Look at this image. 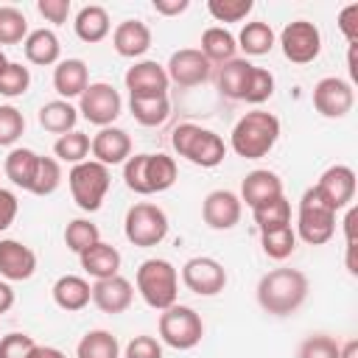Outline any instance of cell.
<instances>
[{
    "label": "cell",
    "mask_w": 358,
    "mask_h": 358,
    "mask_svg": "<svg viewBox=\"0 0 358 358\" xmlns=\"http://www.w3.org/2000/svg\"><path fill=\"white\" fill-rule=\"evenodd\" d=\"M308 277L299 268H274L257 282V305L271 316H291L308 299Z\"/></svg>",
    "instance_id": "6da1fadb"
},
{
    "label": "cell",
    "mask_w": 358,
    "mask_h": 358,
    "mask_svg": "<svg viewBox=\"0 0 358 358\" xmlns=\"http://www.w3.org/2000/svg\"><path fill=\"white\" fill-rule=\"evenodd\" d=\"M277 140H280V120H277V115L257 109V112H246L232 126L229 145L243 159H260V157H266L274 148Z\"/></svg>",
    "instance_id": "7a4b0ae2"
},
{
    "label": "cell",
    "mask_w": 358,
    "mask_h": 358,
    "mask_svg": "<svg viewBox=\"0 0 358 358\" xmlns=\"http://www.w3.org/2000/svg\"><path fill=\"white\" fill-rule=\"evenodd\" d=\"M176 162L168 154H134L123 162V182L137 196L162 193L176 182Z\"/></svg>",
    "instance_id": "3957f363"
},
{
    "label": "cell",
    "mask_w": 358,
    "mask_h": 358,
    "mask_svg": "<svg viewBox=\"0 0 358 358\" xmlns=\"http://www.w3.org/2000/svg\"><path fill=\"white\" fill-rule=\"evenodd\" d=\"M171 145L179 157H185L187 162H193L199 168H215L227 157L224 140L215 131L201 129L196 123H179L171 134Z\"/></svg>",
    "instance_id": "277c9868"
},
{
    "label": "cell",
    "mask_w": 358,
    "mask_h": 358,
    "mask_svg": "<svg viewBox=\"0 0 358 358\" xmlns=\"http://www.w3.org/2000/svg\"><path fill=\"white\" fill-rule=\"evenodd\" d=\"M137 294L143 296V302L154 310H165L171 305H176V294H179V274L176 268L162 260V257H148L140 263L137 268Z\"/></svg>",
    "instance_id": "5b68a950"
},
{
    "label": "cell",
    "mask_w": 358,
    "mask_h": 358,
    "mask_svg": "<svg viewBox=\"0 0 358 358\" xmlns=\"http://www.w3.org/2000/svg\"><path fill=\"white\" fill-rule=\"evenodd\" d=\"M296 238H302L308 246H322L336 232V210L319 196L316 187H308L299 199L296 213Z\"/></svg>",
    "instance_id": "8992f818"
},
{
    "label": "cell",
    "mask_w": 358,
    "mask_h": 358,
    "mask_svg": "<svg viewBox=\"0 0 358 358\" xmlns=\"http://www.w3.org/2000/svg\"><path fill=\"white\" fill-rule=\"evenodd\" d=\"M67 185H70L73 201L84 213H95V210H101V204H103V199L109 193L112 176H109V168L106 165H101L95 159H84V162H78V165L70 168Z\"/></svg>",
    "instance_id": "52a82bcc"
},
{
    "label": "cell",
    "mask_w": 358,
    "mask_h": 358,
    "mask_svg": "<svg viewBox=\"0 0 358 358\" xmlns=\"http://www.w3.org/2000/svg\"><path fill=\"white\" fill-rule=\"evenodd\" d=\"M123 232H126V241L140 246V249L157 246L168 235V215L162 207H157L151 201H137L126 213Z\"/></svg>",
    "instance_id": "ba28073f"
},
{
    "label": "cell",
    "mask_w": 358,
    "mask_h": 358,
    "mask_svg": "<svg viewBox=\"0 0 358 358\" xmlns=\"http://www.w3.org/2000/svg\"><path fill=\"white\" fill-rule=\"evenodd\" d=\"M204 336L201 316L187 305H171L159 313V338L173 350H193Z\"/></svg>",
    "instance_id": "9c48e42d"
},
{
    "label": "cell",
    "mask_w": 358,
    "mask_h": 358,
    "mask_svg": "<svg viewBox=\"0 0 358 358\" xmlns=\"http://www.w3.org/2000/svg\"><path fill=\"white\" fill-rule=\"evenodd\" d=\"M78 112H81V117L90 120L92 126L106 129V126H112V123L120 117V112H123V98H120V92H117L112 84L95 81V84H90V87L81 92V98H78Z\"/></svg>",
    "instance_id": "30bf717a"
},
{
    "label": "cell",
    "mask_w": 358,
    "mask_h": 358,
    "mask_svg": "<svg viewBox=\"0 0 358 358\" xmlns=\"http://www.w3.org/2000/svg\"><path fill=\"white\" fill-rule=\"evenodd\" d=\"M280 48H282V56L294 64H310L319 50H322V34L313 22L308 20H294L282 28L280 34Z\"/></svg>",
    "instance_id": "8fae6325"
},
{
    "label": "cell",
    "mask_w": 358,
    "mask_h": 358,
    "mask_svg": "<svg viewBox=\"0 0 358 358\" xmlns=\"http://www.w3.org/2000/svg\"><path fill=\"white\" fill-rule=\"evenodd\" d=\"M352 103H355V92H352V84L344 81V78H336V76H327V78H319L316 87H313V106L322 117H344L352 112Z\"/></svg>",
    "instance_id": "7c38bea8"
},
{
    "label": "cell",
    "mask_w": 358,
    "mask_h": 358,
    "mask_svg": "<svg viewBox=\"0 0 358 358\" xmlns=\"http://www.w3.org/2000/svg\"><path fill=\"white\" fill-rule=\"evenodd\" d=\"M182 282L199 296H215L227 288V268L215 257H190L182 266Z\"/></svg>",
    "instance_id": "4fadbf2b"
},
{
    "label": "cell",
    "mask_w": 358,
    "mask_h": 358,
    "mask_svg": "<svg viewBox=\"0 0 358 358\" xmlns=\"http://www.w3.org/2000/svg\"><path fill=\"white\" fill-rule=\"evenodd\" d=\"M165 73H168V81H173L179 87H199L210 78L213 64L204 59V53L199 48H182V50L171 53Z\"/></svg>",
    "instance_id": "5bb4252c"
},
{
    "label": "cell",
    "mask_w": 358,
    "mask_h": 358,
    "mask_svg": "<svg viewBox=\"0 0 358 358\" xmlns=\"http://www.w3.org/2000/svg\"><path fill=\"white\" fill-rule=\"evenodd\" d=\"M319 190V196L338 213L344 207H350V201L355 199V171L350 165H330L319 182L313 185Z\"/></svg>",
    "instance_id": "9a60e30c"
},
{
    "label": "cell",
    "mask_w": 358,
    "mask_h": 358,
    "mask_svg": "<svg viewBox=\"0 0 358 358\" xmlns=\"http://www.w3.org/2000/svg\"><path fill=\"white\" fill-rule=\"evenodd\" d=\"M126 90H129V98H137V95H168V73L162 64L151 62V59H143V62H134L126 76Z\"/></svg>",
    "instance_id": "2e32d148"
},
{
    "label": "cell",
    "mask_w": 358,
    "mask_h": 358,
    "mask_svg": "<svg viewBox=\"0 0 358 358\" xmlns=\"http://www.w3.org/2000/svg\"><path fill=\"white\" fill-rule=\"evenodd\" d=\"M241 213H243V201L232 190H213L204 196L201 218L210 229H218V232L232 229L241 221Z\"/></svg>",
    "instance_id": "e0dca14e"
},
{
    "label": "cell",
    "mask_w": 358,
    "mask_h": 358,
    "mask_svg": "<svg viewBox=\"0 0 358 358\" xmlns=\"http://www.w3.org/2000/svg\"><path fill=\"white\" fill-rule=\"evenodd\" d=\"M36 271V255L31 246L6 238L0 241V277H6L8 282H22L31 280Z\"/></svg>",
    "instance_id": "ac0fdd59"
},
{
    "label": "cell",
    "mask_w": 358,
    "mask_h": 358,
    "mask_svg": "<svg viewBox=\"0 0 358 358\" xmlns=\"http://www.w3.org/2000/svg\"><path fill=\"white\" fill-rule=\"evenodd\" d=\"M131 299H134V285L120 274L92 282V302L103 313H112V316L123 313V310H129Z\"/></svg>",
    "instance_id": "d6986e66"
},
{
    "label": "cell",
    "mask_w": 358,
    "mask_h": 358,
    "mask_svg": "<svg viewBox=\"0 0 358 358\" xmlns=\"http://www.w3.org/2000/svg\"><path fill=\"white\" fill-rule=\"evenodd\" d=\"M90 151L95 157V162L101 165H123L129 157H131V137L123 131V129H115V126H106L101 129L92 140H90Z\"/></svg>",
    "instance_id": "ffe728a7"
},
{
    "label": "cell",
    "mask_w": 358,
    "mask_h": 358,
    "mask_svg": "<svg viewBox=\"0 0 358 358\" xmlns=\"http://www.w3.org/2000/svg\"><path fill=\"white\" fill-rule=\"evenodd\" d=\"M277 196H282V179L274 171L257 168V171H249L241 182V201H246V207L252 210Z\"/></svg>",
    "instance_id": "44dd1931"
},
{
    "label": "cell",
    "mask_w": 358,
    "mask_h": 358,
    "mask_svg": "<svg viewBox=\"0 0 358 358\" xmlns=\"http://www.w3.org/2000/svg\"><path fill=\"white\" fill-rule=\"evenodd\" d=\"M112 48L123 59H137L151 48V28L140 20H123L112 34Z\"/></svg>",
    "instance_id": "7402d4cb"
},
{
    "label": "cell",
    "mask_w": 358,
    "mask_h": 358,
    "mask_svg": "<svg viewBox=\"0 0 358 358\" xmlns=\"http://www.w3.org/2000/svg\"><path fill=\"white\" fill-rule=\"evenodd\" d=\"M90 87V70L81 59H64L53 70V90L62 95V101L81 98V92Z\"/></svg>",
    "instance_id": "603a6c76"
},
{
    "label": "cell",
    "mask_w": 358,
    "mask_h": 358,
    "mask_svg": "<svg viewBox=\"0 0 358 358\" xmlns=\"http://www.w3.org/2000/svg\"><path fill=\"white\" fill-rule=\"evenodd\" d=\"M78 260H81V268H84L90 277L106 280V277L120 274V260H123V257H120V252H117L112 243L98 241V243L90 246L87 252H81Z\"/></svg>",
    "instance_id": "cb8c5ba5"
},
{
    "label": "cell",
    "mask_w": 358,
    "mask_h": 358,
    "mask_svg": "<svg viewBox=\"0 0 358 358\" xmlns=\"http://www.w3.org/2000/svg\"><path fill=\"white\" fill-rule=\"evenodd\" d=\"M92 299V285L84 280V277H76V274H64L53 282V302L67 310V313H76V310H84Z\"/></svg>",
    "instance_id": "d4e9b609"
},
{
    "label": "cell",
    "mask_w": 358,
    "mask_h": 358,
    "mask_svg": "<svg viewBox=\"0 0 358 358\" xmlns=\"http://www.w3.org/2000/svg\"><path fill=\"white\" fill-rule=\"evenodd\" d=\"M22 50H25V59L31 64H39V67H48V64H59V53H62V45H59V36L48 28H36L25 36L22 42Z\"/></svg>",
    "instance_id": "484cf974"
},
{
    "label": "cell",
    "mask_w": 358,
    "mask_h": 358,
    "mask_svg": "<svg viewBox=\"0 0 358 358\" xmlns=\"http://www.w3.org/2000/svg\"><path fill=\"white\" fill-rule=\"evenodd\" d=\"M73 25H76V36H78L81 42H87V45L106 39V34H109V28H112L109 14H106L103 6H84V8L76 14V22H73Z\"/></svg>",
    "instance_id": "4316f807"
},
{
    "label": "cell",
    "mask_w": 358,
    "mask_h": 358,
    "mask_svg": "<svg viewBox=\"0 0 358 358\" xmlns=\"http://www.w3.org/2000/svg\"><path fill=\"white\" fill-rule=\"evenodd\" d=\"M76 120H78V109L70 103V101H48L42 109H39V126L50 134H67V131H76Z\"/></svg>",
    "instance_id": "83f0119b"
},
{
    "label": "cell",
    "mask_w": 358,
    "mask_h": 358,
    "mask_svg": "<svg viewBox=\"0 0 358 358\" xmlns=\"http://www.w3.org/2000/svg\"><path fill=\"white\" fill-rule=\"evenodd\" d=\"M199 50L204 53V59H207L210 64H224V62H232V59H235L238 42H235V36H232L227 28L213 25V28H207V31L201 34V48H199Z\"/></svg>",
    "instance_id": "f1b7e54d"
},
{
    "label": "cell",
    "mask_w": 358,
    "mask_h": 358,
    "mask_svg": "<svg viewBox=\"0 0 358 358\" xmlns=\"http://www.w3.org/2000/svg\"><path fill=\"white\" fill-rule=\"evenodd\" d=\"M129 109L134 115V120L140 126H162L171 115V101L168 95H137V98H129Z\"/></svg>",
    "instance_id": "f546056e"
},
{
    "label": "cell",
    "mask_w": 358,
    "mask_h": 358,
    "mask_svg": "<svg viewBox=\"0 0 358 358\" xmlns=\"http://www.w3.org/2000/svg\"><path fill=\"white\" fill-rule=\"evenodd\" d=\"M36 162H39V154L31 151V148H11L8 157H6V165H3V173L11 179V185L28 190L31 182H34V171H36Z\"/></svg>",
    "instance_id": "4dcf8cb0"
},
{
    "label": "cell",
    "mask_w": 358,
    "mask_h": 358,
    "mask_svg": "<svg viewBox=\"0 0 358 358\" xmlns=\"http://www.w3.org/2000/svg\"><path fill=\"white\" fill-rule=\"evenodd\" d=\"M238 48L246 53V56H266L271 48H274V31L268 22L263 20H255V22H246L238 34Z\"/></svg>",
    "instance_id": "1f68e13d"
},
{
    "label": "cell",
    "mask_w": 358,
    "mask_h": 358,
    "mask_svg": "<svg viewBox=\"0 0 358 358\" xmlns=\"http://www.w3.org/2000/svg\"><path fill=\"white\" fill-rule=\"evenodd\" d=\"M249 70H252V64L246 59L224 62L218 67V92L224 98H229V101H241L243 87H246V78H249Z\"/></svg>",
    "instance_id": "d6a6232c"
},
{
    "label": "cell",
    "mask_w": 358,
    "mask_h": 358,
    "mask_svg": "<svg viewBox=\"0 0 358 358\" xmlns=\"http://www.w3.org/2000/svg\"><path fill=\"white\" fill-rule=\"evenodd\" d=\"M252 215H255V224H257L260 235H263V232L282 229V227H291V204H288L285 196H277V199H271V201L255 207Z\"/></svg>",
    "instance_id": "836d02e7"
},
{
    "label": "cell",
    "mask_w": 358,
    "mask_h": 358,
    "mask_svg": "<svg viewBox=\"0 0 358 358\" xmlns=\"http://www.w3.org/2000/svg\"><path fill=\"white\" fill-rule=\"evenodd\" d=\"M76 358H120V344L109 330H90L81 336Z\"/></svg>",
    "instance_id": "e575fe53"
},
{
    "label": "cell",
    "mask_w": 358,
    "mask_h": 358,
    "mask_svg": "<svg viewBox=\"0 0 358 358\" xmlns=\"http://www.w3.org/2000/svg\"><path fill=\"white\" fill-rule=\"evenodd\" d=\"M62 185V165L53 157H39L36 171H34V182L28 187V193L34 196H50L56 193V187Z\"/></svg>",
    "instance_id": "d590c367"
},
{
    "label": "cell",
    "mask_w": 358,
    "mask_h": 358,
    "mask_svg": "<svg viewBox=\"0 0 358 358\" xmlns=\"http://www.w3.org/2000/svg\"><path fill=\"white\" fill-rule=\"evenodd\" d=\"M53 154H56V159H62V162L78 165V162H84L87 154H90V137H87L84 131H67V134H62V137L53 143Z\"/></svg>",
    "instance_id": "8d00e7d4"
},
{
    "label": "cell",
    "mask_w": 358,
    "mask_h": 358,
    "mask_svg": "<svg viewBox=\"0 0 358 358\" xmlns=\"http://www.w3.org/2000/svg\"><path fill=\"white\" fill-rule=\"evenodd\" d=\"M28 36V20L17 6H0V45H17Z\"/></svg>",
    "instance_id": "74e56055"
},
{
    "label": "cell",
    "mask_w": 358,
    "mask_h": 358,
    "mask_svg": "<svg viewBox=\"0 0 358 358\" xmlns=\"http://www.w3.org/2000/svg\"><path fill=\"white\" fill-rule=\"evenodd\" d=\"M98 241H101V232H98V227H95L92 221H87V218H76V221H70L67 229H64V243H67V249L76 252V255L87 252V249L95 246Z\"/></svg>",
    "instance_id": "f35d334b"
},
{
    "label": "cell",
    "mask_w": 358,
    "mask_h": 358,
    "mask_svg": "<svg viewBox=\"0 0 358 358\" xmlns=\"http://www.w3.org/2000/svg\"><path fill=\"white\" fill-rule=\"evenodd\" d=\"M260 246H263V255L266 257L285 260L296 249V232L291 227H282V229H274V232H263L260 235Z\"/></svg>",
    "instance_id": "ab89813d"
},
{
    "label": "cell",
    "mask_w": 358,
    "mask_h": 358,
    "mask_svg": "<svg viewBox=\"0 0 358 358\" xmlns=\"http://www.w3.org/2000/svg\"><path fill=\"white\" fill-rule=\"evenodd\" d=\"M271 95H274V76H271L266 67H255V64H252L241 101H246V103H255V106H257V103L268 101Z\"/></svg>",
    "instance_id": "60d3db41"
},
{
    "label": "cell",
    "mask_w": 358,
    "mask_h": 358,
    "mask_svg": "<svg viewBox=\"0 0 358 358\" xmlns=\"http://www.w3.org/2000/svg\"><path fill=\"white\" fill-rule=\"evenodd\" d=\"M31 87V73L20 62H8V67L0 73V95L6 98H20Z\"/></svg>",
    "instance_id": "b9f144b4"
},
{
    "label": "cell",
    "mask_w": 358,
    "mask_h": 358,
    "mask_svg": "<svg viewBox=\"0 0 358 358\" xmlns=\"http://www.w3.org/2000/svg\"><path fill=\"white\" fill-rule=\"evenodd\" d=\"M252 8H255L252 0H210L207 3L210 17L218 22H241V20H246V14Z\"/></svg>",
    "instance_id": "7bdbcfd3"
},
{
    "label": "cell",
    "mask_w": 358,
    "mask_h": 358,
    "mask_svg": "<svg viewBox=\"0 0 358 358\" xmlns=\"http://www.w3.org/2000/svg\"><path fill=\"white\" fill-rule=\"evenodd\" d=\"M25 131V117L17 106L11 103H3L0 106V145H14Z\"/></svg>",
    "instance_id": "ee69618b"
},
{
    "label": "cell",
    "mask_w": 358,
    "mask_h": 358,
    "mask_svg": "<svg viewBox=\"0 0 358 358\" xmlns=\"http://www.w3.org/2000/svg\"><path fill=\"white\" fill-rule=\"evenodd\" d=\"M338 355H341V344L324 333L308 336L299 344V358H338Z\"/></svg>",
    "instance_id": "f6af8a7d"
},
{
    "label": "cell",
    "mask_w": 358,
    "mask_h": 358,
    "mask_svg": "<svg viewBox=\"0 0 358 358\" xmlns=\"http://www.w3.org/2000/svg\"><path fill=\"white\" fill-rule=\"evenodd\" d=\"M39 344L25 333H6L0 338V358H36Z\"/></svg>",
    "instance_id": "bcb514c9"
},
{
    "label": "cell",
    "mask_w": 358,
    "mask_h": 358,
    "mask_svg": "<svg viewBox=\"0 0 358 358\" xmlns=\"http://www.w3.org/2000/svg\"><path fill=\"white\" fill-rule=\"evenodd\" d=\"M126 358H162V344L154 336H134L126 344Z\"/></svg>",
    "instance_id": "7dc6e473"
},
{
    "label": "cell",
    "mask_w": 358,
    "mask_h": 358,
    "mask_svg": "<svg viewBox=\"0 0 358 358\" xmlns=\"http://www.w3.org/2000/svg\"><path fill=\"white\" fill-rule=\"evenodd\" d=\"M36 11L48 20V22H67L70 17V0H36Z\"/></svg>",
    "instance_id": "c3c4849f"
},
{
    "label": "cell",
    "mask_w": 358,
    "mask_h": 358,
    "mask_svg": "<svg viewBox=\"0 0 358 358\" xmlns=\"http://www.w3.org/2000/svg\"><path fill=\"white\" fill-rule=\"evenodd\" d=\"M338 28L350 45H358V3H350L338 11Z\"/></svg>",
    "instance_id": "681fc988"
},
{
    "label": "cell",
    "mask_w": 358,
    "mask_h": 358,
    "mask_svg": "<svg viewBox=\"0 0 358 358\" xmlns=\"http://www.w3.org/2000/svg\"><path fill=\"white\" fill-rule=\"evenodd\" d=\"M17 210H20V201H17V196H14L11 190L0 187V232H6V229L14 224V218H17Z\"/></svg>",
    "instance_id": "f907efd6"
},
{
    "label": "cell",
    "mask_w": 358,
    "mask_h": 358,
    "mask_svg": "<svg viewBox=\"0 0 358 358\" xmlns=\"http://www.w3.org/2000/svg\"><path fill=\"white\" fill-rule=\"evenodd\" d=\"M190 0H154V11L162 17H176L182 11H187Z\"/></svg>",
    "instance_id": "816d5d0a"
},
{
    "label": "cell",
    "mask_w": 358,
    "mask_h": 358,
    "mask_svg": "<svg viewBox=\"0 0 358 358\" xmlns=\"http://www.w3.org/2000/svg\"><path fill=\"white\" fill-rule=\"evenodd\" d=\"M355 224H358V207H350L347 215H344V235H347V243H355Z\"/></svg>",
    "instance_id": "f5cc1de1"
},
{
    "label": "cell",
    "mask_w": 358,
    "mask_h": 358,
    "mask_svg": "<svg viewBox=\"0 0 358 358\" xmlns=\"http://www.w3.org/2000/svg\"><path fill=\"white\" fill-rule=\"evenodd\" d=\"M14 308V288L8 282H0V316Z\"/></svg>",
    "instance_id": "db71d44e"
},
{
    "label": "cell",
    "mask_w": 358,
    "mask_h": 358,
    "mask_svg": "<svg viewBox=\"0 0 358 358\" xmlns=\"http://www.w3.org/2000/svg\"><path fill=\"white\" fill-rule=\"evenodd\" d=\"M338 358H358V341H355V338L344 341V344H341V355H338Z\"/></svg>",
    "instance_id": "11a10c76"
},
{
    "label": "cell",
    "mask_w": 358,
    "mask_h": 358,
    "mask_svg": "<svg viewBox=\"0 0 358 358\" xmlns=\"http://www.w3.org/2000/svg\"><path fill=\"white\" fill-rule=\"evenodd\" d=\"M347 271L355 277L358 274V263H355V243H347Z\"/></svg>",
    "instance_id": "9f6ffc18"
},
{
    "label": "cell",
    "mask_w": 358,
    "mask_h": 358,
    "mask_svg": "<svg viewBox=\"0 0 358 358\" xmlns=\"http://www.w3.org/2000/svg\"><path fill=\"white\" fill-rule=\"evenodd\" d=\"M36 358H67L62 350H56V347H39L36 350Z\"/></svg>",
    "instance_id": "6f0895ef"
},
{
    "label": "cell",
    "mask_w": 358,
    "mask_h": 358,
    "mask_svg": "<svg viewBox=\"0 0 358 358\" xmlns=\"http://www.w3.org/2000/svg\"><path fill=\"white\" fill-rule=\"evenodd\" d=\"M8 67V59H6V53H3V48H0V73Z\"/></svg>",
    "instance_id": "680465c9"
}]
</instances>
